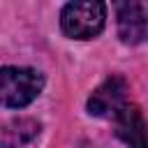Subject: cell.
Wrapping results in <instances>:
<instances>
[{"label": "cell", "mask_w": 148, "mask_h": 148, "mask_svg": "<svg viewBox=\"0 0 148 148\" xmlns=\"http://www.w3.org/2000/svg\"><path fill=\"white\" fill-rule=\"evenodd\" d=\"M44 88L42 72L32 67H2L0 72V99L5 109L28 106Z\"/></svg>", "instance_id": "obj_1"}, {"label": "cell", "mask_w": 148, "mask_h": 148, "mask_svg": "<svg viewBox=\"0 0 148 148\" xmlns=\"http://www.w3.org/2000/svg\"><path fill=\"white\" fill-rule=\"evenodd\" d=\"M106 18V5L97 0H79L67 2L60 12V28L67 37L74 39H92L102 32Z\"/></svg>", "instance_id": "obj_2"}, {"label": "cell", "mask_w": 148, "mask_h": 148, "mask_svg": "<svg viewBox=\"0 0 148 148\" xmlns=\"http://www.w3.org/2000/svg\"><path fill=\"white\" fill-rule=\"evenodd\" d=\"M39 134V123L30 118H18L5 125L2 130V146L5 148H23Z\"/></svg>", "instance_id": "obj_6"}, {"label": "cell", "mask_w": 148, "mask_h": 148, "mask_svg": "<svg viewBox=\"0 0 148 148\" xmlns=\"http://www.w3.org/2000/svg\"><path fill=\"white\" fill-rule=\"evenodd\" d=\"M116 134L127 148H148V123L136 104H125L113 116Z\"/></svg>", "instance_id": "obj_4"}, {"label": "cell", "mask_w": 148, "mask_h": 148, "mask_svg": "<svg viewBox=\"0 0 148 148\" xmlns=\"http://www.w3.org/2000/svg\"><path fill=\"white\" fill-rule=\"evenodd\" d=\"M125 95H127V81L118 74L109 76L104 83H99L95 88V92L88 97V113L90 116H97V118H113L127 102H125Z\"/></svg>", "instance_id": "obj_3"}, {"label": "cell", "mask_w": 148, "mask_h": 148, "mask_svg": "<svg viewBox=\"0 0 148 148\" xmlns=\"http://www.w3.org/2000/svg\"><path fill=\"white\" fill-rule=\"evenodd\" d=\"M118 37L123 44H141L148 37V12L141 2L118 5Z\"/></svg>", "instance_id": "obj_5"}]
</instances>
